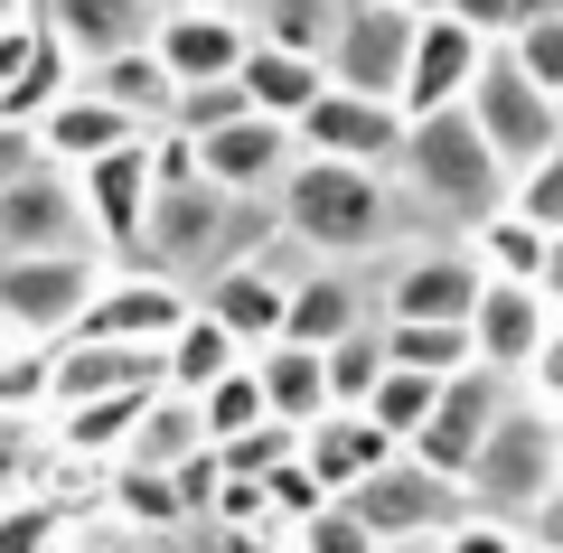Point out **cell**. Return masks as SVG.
I'll use <instances>...</instances> for the list:
<instances>
[{"instance_id":"cell-1","label":"cell","mask_w":563,"mask_h":553,"mask_svg":"<svg viewBox=\"0 0 563 553\" xmlns=\"http://www.w3.org/2000/svg\"><path fill=\"white\" fill-rule=\"evenodd\" d=\"M273 217H282V235L301 244V254L357 263V254H376V244L395 235L404 188H395V178H376V169H329V159H301V169L282 178Z\"/></svg>"},{"instance_id":"cell-2","label":"cell","mask_w":563,"mask_h":553,"mask_svg":"<svg viewBox=\"0 0 563 553\" xmlns=\"http://www.w3.org/2000/svg\"><path fill=\"white\" fill-rule=\"evenodd\" d=\"M404 198H422L442 225H461V244L479 235L488 217H507V198H517V178L498 169V151H488V132L470 113H442V122H413V141H404V169H395Z\"/></svg>"},{"instance_id":"cell-3","label":"cell","mask_w":563,"mask_h":553,"mask_svg":"<svg viewBox=\"0 0 563 553\" xmlns=\"http://www.w3.org/2000/svg\"><path fill=\"white\" fill-rule=\"evenodd\" d=\"M470 488V516H498V526H536L544 507L563 497V413L554 403H507L498 432H488L479 469L461 478Z\"/></svg>"},{"instance_id":"cell-4","label":"cell","mask_w":563,"mask_h":553,"mask_svg":"<svg viewBox=\"0 0 563 553\" xmlns=\"http://www.w3.org/2000/svg\"><path fill=\"white\" fill-rule=\"evenodd\" d=\"M103 281H113V263H103V254L0 263V319H10V338H29V347H66V338L85 329V310L103 300Z\"/></svg>"},{"instance_id":"cell-5","label":"cell","mask_w":563,"mask_h":553,"mask_svg":"<svg viewBox=\"0 0 563 553\" xmlns=\"http://www.w3.org/2000/svg\"><path fill=\"white\" fill-rule=\"evenodd\" d=\"M470 122L488 132V151H498V169L507 178H526V169H544V159L563 151V103L544 95L536 76H526L517 57H488V76H479V95H470Z\"/></svg>"},{"instance_id":"cell-6","label":"cell","mask_w":563,"mask_h":553,"mask_svg":"<svg viewBox=\"0 0 563 553\" xmlns=\"http://www.w3.org/2000/svg\"><path fill=\"white\" fill-rule=\"evenodd\" d=\"M413 38H422V0H347L339 57H329V85L366 103H395L404 113V76H413Z\"/></svg>"},{"instance_id":"cell-7","label":"cell","mask_w":563,"mask_h":553,"mask_svg":"<svg viewBox=\"0 0 563 553\" xmlns=\"http://www.w3.org/2000/svg\"><path fill=\"white\" fill-rule=\"evenodd\" d=\"M488 57L498 47L461 20V0H422V38H413V76H404V122H442V113H470Z\"/></svg>"},{"instance_id":"cell-8","label":"cell","mask_w":563,"mask_h":553,"mask_svg":"<svg viewBox=\"0 0 563 553\" xmlns=\"http://www.w3.org/2000/svg\"><path fill=\"white\" fill-rule=\"evenodd\" d=\"M151 57L169 66L179 95H198V85H235L244 57H254V20H244L235 0H161Z\"/></svg>"},{"instance_id":"cell-9","label":"cell","mask_w":563,"mask_h":553,"mask_svg":"<svg viewBox=\"0 0 563 553\" xmlns=\"http://www.w3.org/2000/svg\"><path fill=\"white\" fill-rule=\"evenodd\" d=\"M347 507L366 516L376 544H442V534L470 526V488H461V478H442V469H422L413 451H404L385 478H366Z\"/></svg>"},{"instance_id":"cell-10","label":"cell","mask_w":563,"mask_h":553,"mask_svg":"<svg viewBox=\"0 0 563 553\" xmlns=\"http://www.w3.org/2000/svg\"><path fill=\"white\" fill-rule=\"evenodd\" d=\"M151 141H161V132H151ZM151 141H132V151H113V159H95V169H76L85 225H95V254L113 263V273H132V263H141L151 207H161V159H151Z\"/></svg>"},{"instance_id":"cell-11","label":"cell","mask_w":563,"mask_h":553,"mask_svg":"<svg viewBox=\"0 0 563 553\" xmlns=\"http://www.w3.org/2000/svg\"><path fill=\"white\" fill-rule=\"evenodd\" d=\"M479 291H488L479 254H470V244H432V254H404L395 263L376 319H385V329H404V319H413V329H470V319H479Z\"/></svg>"},{"instance_id":"cell-12","label":"cell","mask_w":563,"mask_h":553,"mask_svg":"<svg viewBox=\"0 0 563 553\" xmlns=\"http://www.w3.org/2000/svg\"><path fill=\"white\" fill-rule=\"evenodd\" d=\"M188 319H198V291H188V281L113 273V281H103V300L85 310V329H76V338H95V347H132V356H169Z\"/></svg>"},{"instance_id":"cell-13","label":"cell","mask_w":563,"mask_h":553,"mask_svg":"<svg viewBox=\"0 0 563 553\" xmlns=\"http://www.w3.org/2000/svg\"><path fill=\"white\" fill-rule=\"evenodd\" d=\"M38 254H95V225H85V188L76 169H29L10 198H0V263H38Z\"/></svg>"},{"instance_id":"cell-14","label":"cell","mask_w":563,"mask_h":553,"mask_svg":"<svg viewBox=\"0 0 563 553\" xmlns=\"http://www.w3.org/2000/svg\"><path fill=\"white\" fill-rule=\"evenodd\" d=\"M301 159H329V169H376V178H395L404 169V141H413V122L395 113V103H366V95H339L329 85L320 95V113L301 122Z\"/></svg>"},{"instance_id":"cell-15","label":"cell","mask_w":563,"mask_h":553,"mask_svg":"<svg viewBox=\"0 0 563 553\" xmlns=\"http://www.w3.org/2000/svg\"><path fill=\"white\" fill-rule=\"evenodd\" d=\"M507 403H517V385H507V376H488V366L451 376V385H442V413H432V432L413 441V460H422V469H442V478H470Z\"/></svg>"},{"instance_id":"cell-16","label":"cell","mask_w":563,"mask_h":553,"mask_svg":"<svg viewBox=\"0 0 563 553\" xmlns=\"http://www.w3.org/2000/svg\"><path fill=\"white\" fill-rule=\"evenodd\" d=\"M554 329H563V319H554V300H544V291L488 281V291H479V319H470V347H479V366H488V376H507V385H517V376H536V366H544Z\"/></svg>"},{"instance_id":"cell-17","label":"cell","mask_w":563,"mask_h":553,"mask_svg":"<svg viewBox=\"0 0 563 553\" xmlns=\"http://www.w3.org/2000/svg\"><path fill=\"white\" fill-rule=\"evenodd\" d=\"M198 310L217 319L244 356H263V347H282V329H291V281H282L273 263H235V273H217L198 291Z\"/></svg>"},{"instance_id":"cell-18","label":"cell","mask_w":563,"mask_h":553,"mask_svg":"<svg viewBox=\"0 0 563 553\" xmlns=\"http://www.w3.org/2000/svg\"><path fill=\"white\" fill-rule=\"evenodd\" d=\"M47 29L66 38V57L95 76V66L132 57V47H151V29H161V0H38Z\"/></svg>"},{"instance_id":"cell-19","label":"cell","mask_w":563,"mask_h":553,"mask_svg":"<svg viewBox=\"0 0 563 553\" xmlns=\"http://www.w3.org/2000/svg\"><path fill=\"white\" fill-rule=\"evenodd\" d=\"M395 460H404V451H395V441H385L366 413H329V422H310V432H301V469L320 478L339 507L366 488V478H385Z\"/></svg>"},{"instance_id":"cell-20","label":"cell","mask_w":563,"mask_h":553,"mask_svg":"<svg viewBox=\"0 0 563 553\" xmlns=\"http://www.w3.org/2000/svg\"><path fill=\"white\" fill-rule=\"evenodd\" d=\"M161 385H169L161 356L95 347V338H66L57 347V413H85V403H113V395H161Z\"/></svg>"},{"instance_id":"cell-21","label":"cell","mask_w":563,"mask_h":553,"mask_svg":"<svg viewBox=\"0 0 563 553\" xmlns=\"http://www.w3.org/2000/svg\"><path fill=\"white\" fill-rule=\"evenodd\" d=\"M357 329H376V300H366L357 281L339 273V263H320V273H301V281H291V329H282V347L329 356V347H347Z\"/></svg>"},{"instance_id":"cell-22","label":"cell","mask_w":563,"mask_h":553,"mask_svg":"<svg viewBox=\"0 0 563 553\" xmlns=\"http://www.w3.org/2000/svg\"><path fill=\"white\" fill-rule=\"evenodd\" d=\"M132 141H151L132 113H113V103L95 95V85H76V95L57 103V113L38 122V151L57 159V169H95V159H113V151H132Z\"/></svg>"},{"instance_id":"cell-23","label":"cell","mask_w":563,"mask_h":553,"mask_svg":"<svg viewBox=\"0 0 563 553\" xmlns=\"http://www.w3.org/2000/svg\"><path fill=\"white\" fill-rule=\"evenodd\" d=\"M235 85H244V103H254L263 122L301 132V122L320 113V95H329V66H310V57H282V47H254Z\"/></svg>"},{"instance_id":"cell-24","label":"cell","mask_w":563,"mask_h":553,"mask_svg":"<svg viewBox=\"0 0 563 553\" xmlns=\"http://www.w3.org/2000/svg\"><path fill=\"white\" fill-rule=\"evenodd\" d=\"M244 20H254V47L329 66L339 57V29H347V0H244Z\"/></svg>"},{"instance_id":"cell-25","label":"cell","mask_w":563,"mask_h":553,"mask_svg":"<svg viewBox=\"0 0 563 553\" xmlns=\"http://www.w3.org/2000/svg\"><path fill=\"white\" fill-rule=\"evenodd\" d=\"M254 376H263L273 422H291V432H310V422L339 413V403H329V356H310V347H263V356H254Z\"/></svg>"},{"instance_id":"cell-26","label":"cell","mask_w":563,"mask_h":553,"mask_svg":"<svg viewBox=\"0 0 563 553\" xmlns=\"http://www.w3.org/2000/svg\"><path fill=\"white\" fill-rule=\"evenodd\" d=\"M95 85L103 103H113V113H132L141 132H169V113H179V85H169V66L151 57V47H132V57H113V66H95Z\"/></svg>"},{"instance_id":"cell-27","label":"cell","mask_w":563,"mask_h":553,"mask_svg":"<svg viewBox=\"0 0 563 553\" xmlns=\"http://www.w3.org/2000/svg\"><path fill=\"white\" fill-rule=\"evenodd\" d=\"M470 254H479L488 281H517V291H544V263H554V235L544 225H526L517 207L507 217H488L479 235H470Z\"/></svg>"},{"instance_id":"cell-28","label":"cell","mask_w":563,"mask_h":553,"mask_svg":"<svg viewBox=\"0 0 563 553\" xmlns=\"http://www.w3.org/2000/svg\"><path fill=\"white\" fill-rule=\"evenodd\" d=\"M161 366H169V395H188V403H198V395H217V385L235 376V366H254V356H244L235 338H225L217 319L198 310V319H188V329H179V347L161 356Z\"/></svg>"},{"instance_id":"cell-29","label":"cell","mask_w":563,"mask_h":553,"mask_svg":"<svg viewBox=\"0 0 563 553\" xmlns=\"http://www.w3.org/2000/svg\"><path fill=\"white\" fill-rule=\"evenodd\" d=\"M198 451H217V441H207V422H198V403H188V395H161V403H151V422H141V441H132V460H122V469H169V478H179Z\"/></svg>"},{"instance_id":"cell-30","label":"cell","mask_w":563,"mask_h":553,"mask_svg":"<svg viewBox=\"0 0 563 553\" xmlns=\"http://www.w3.org/2000/svg\"><path fill=\"white\" fill-rule=\"evenodd\" d=\"M0 422H57V347H0Z\"/></svg>"},{"instance_id":"cell-31","label":"cell","mask_w":563,"mask_h":553,"mask_svg":"<svg viewBox=\"0 0 563 553\" xmlns=\"http://www.w3.org/2000/svg\"><path fill=\"white\" fill-rule=\"evenodd\" d=\"M198 422H207V441H217V451L254 441L263 422H273V403H263V376H254V366H235V376H225L217 395H198Z\"/></svg>"},{"instance_id":"cell-32","label":"cell","mask_w":563,"mask_h":553,"mask_svg":"<svg viewBox=\"0 0 563 553\" xmlns=\"http://www.w3.org/2000/svg\"><path fill=\"white\" fill-rule=\"evenodd\" d=\"M385 376H395V356H385V329H357L347 347H329V403H339V413H366Z\"/></svg>"},{"instance_id":"cell-33","label":"cell","mask_w":563,"mask_h":553,"mask_svg":"<svg viewBox=\"0 0 563 553\" xmlns=\"http://www.w3.org/2000/svg\"><path fill=\"white\" fill-rule=\"evenodd\" d=\"M507 57H517L526 76H536L544 95L563 103V0H536V20H526L517 38H507Z\"/></svg>"},{"instance_id":"cell-34","label":"cell","mask_w":563,"mask_h":553,"mask_svg":"<svg viewBox=\"0 0 563 553\" xmlns=\"http://www.w3.org/2000/svg\"><path fill=\"white\" fill-rule=\"evenodd\" d=\"M47 478V422H0V507H29Z\"/></svg>"},{"instance_id":"cell-35","label":"cell","mask_w":563,"mask_h":553,"mask_svg":"<svg viewBox=\"0 0 563 553\" xmlns=\"http://www.w3.org/2000/svg\"><path fill=\"white\" fill-rule=\"evenodd\" d=\"M235 122H254V103H244V85H198V95H179V113H169V132H179V141H217V132H235Z\"/></svg>"},{"instance_id":"cell-36","label":"cell","mask_w":563,"mask_h":553,"mask_svg":"<svg viewBox=\"0 0 563 553\" xmlns=\"http://www.w3.org/2000/svg\"><path fill=\"white\" fill-rule=\"evenodd\" d=\"M76 544V526H66L47 497H29V507H0V553H57Z\"/></svg>"},{"instance_id":"cell-37","label":"cell","mask_w":563,"mask_h":553,"mask_svg":"<svg viewBox=\"0 0 563 553\" xmlns=\"http://www.w3.org/2000/svg\"><path fill=\"white\" fill-rule=\"evenodd\" d=\"M291 553H385V544L366 534V516H357V507H320L301 534H291Z\"/></svg>"},{"instance_id":"cell-38","label":"cell","mask_w":563,"mask_h":553,"mask_svg":"<svg viewBox=\"0 0 563 553\" xmlns=\"http://www.w3.org/2000/svg\"><path fill=\"white\" fill-rule=\"evenodd\" d=\"M507 207H517L526 225H544V235L563 244V151L544 159V169H526V178H517V198H507Z\"/></svg>"},{"instance_id":"cell-39","label":"cell","mask_w":563,"mask_h":553,"mask_svg":"<svg viewBox=\"0 0 563 553\" xmlns=\"http://www.w3.org/2000/svg\"><path fill=\"white\" fill-rule=\"evenodd\" d=\"M442 553H536L526 526H498V516H470L461 534H442Z\"/></svg>"},{"instance_id":"cell-40","label":"cell","mask_w":563,"mask_h":553,"mask_svg":"<svg viewBox=\"0 0 563 553\" xmlns=\"http://www.w3.org/2000/svg\"><path fill=\"white\" fill-rule=\"evenodd\" d=\"M29 169H47V151H38V132H20V122H0V198L20 188Z\"/></svg>"},{"instance_id":"cell-41","label":"cell","mask_w":563,"mask_h":553,"mask_svg":"<svg viewBox=\"0 0 563 553\" xmlns=\"http://www.w3.org/2000/svg\"><path fill=\"white\" fill-rule=\"evenodd\" d=\"M526 534H536V553H563V497H554V507H544Z\"/></svg>"},{"instance_id":"cell-42","label":"cell","mask_w":563,"mask_h":553,"mask_svg":"<svg viewBox=\"0 0 563 553\" xmlns=\"http://www.w3.org/2000/svg\"><path fill=\"white\" fill-rule=\"evenodd\" d=\"M76 553H161V544H151V534H122V526H113L103 544H76Z\"/></svg>"},{"instance_id":"cell-43","label":"cell","mask_w":563,"mask_h":553,"mask_svg":"<svg viewBox=\"0 0 563 553\" xmlns=\"http://www.w3.org/2000/svg\"><path fill=\"white\" fill-rule=\"evenodd\" d=\"M544 300H554V319H563V244H554V263H544Z\"/></svg>"},{"instance_id":"cell-44","label":"cell","mask_w":563,"mask_h":553,"mask_svg":"<svg viewBox=\"0 0 563 553\" xmlns=\"http://www.w3.org/2000/svg\"><path fill=\"white\" fill-rule=\"evenodd\" d=\"M385 553H442V544H385Z\"/></svg>"},{"instance_id":"cell-45","label":"cell","mask_w":563,"mask_h":553,"mask_svg":"<svg viewBox=\"0 0 563 553\" xmlns=\"http://www.w3.org/2000/svg\"><path fill=\"white\" fill-rule=\"evenodd\" d=\"M0 347H10V319H0Z\"/></svg>"}]
</instances>
